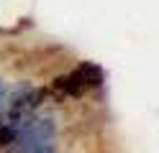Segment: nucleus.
Segmentation results:
<instances>
[{
    "mask_svg": "<svg viewBox=\"0 0 159 153\" xmlns=\"http://www.w3.org/2000/svg\"><path fill=\"white\" fill-rule=\"evenodd\" d=\"M41 100H44V89H36L31 84H26L16 92V97L8 102V125L16 128V125H21L23 120H28L36 112V107L41 105Z\"/></svg>",
    "mask_w": 159,
    "mask_h": 153,
    "instance_id": "nucleus-1",
    "label": "nucleus"
},
{
    "mask_svg": "<svg viewBox=\"0 0 159 153\" xmlns=\"http://www.w3.org/2000/svg\"><path fill=\"white\" fill-rule=\"evenodd\" d=\"M100 79H103L100 66L82 64V66H77L72 74L59 77V79H57V87L64 89V92H69V95H80V92H85V89H90V87H95V84H100Z\"/></svg>",
    "mask_w": 159,
    "mask_h": 153,
    "instance_id": "nucleus-2",
    "label": "nucleus"
},
{
    "mask_svg": "<svg viewBox=\"0 0 159 153\" xmlns=\"http://www.w3.org/2000/svg\"><path fill=\"white\" fill-rule=\"evenodd\" d=\"M54 133H57V128L49 117H28L21 125H16L13 143H18V146L21 143H52Z\"/></svg>",
    "mask_w": 159,
    "mask_h": 153,
    "instance_id": "nucleus-3",
    "label": "nucleus"
},
{
    "mask_svg": "<svg viewBox=\"0 0 159 153\" xmlns=\"http://www.w3.org/2000/svg\"><path fill=\"white\" fill-rule=\"evenodd\" d=\"M13 153H54L52 143H21Z\"/></svg>",
    "mask_w": 159,
    "mask_h": 153,
    "instance_id": "nucleus-4",
    "label": "nucleus"
},
{
    "mask_svg": "<svg viewBox=\"0 0 159 153\" xmlns=\"http://www.w3.org/2000/svg\"><path fill=\"white\" fill-rule=\"evenodd\" d=\"M13 138H16V128H11V125L0 128V148L8 146V143H13Z\"/></svg>",
    "mask_w": 159,
    "mask_h": 153,
    "instance_id": "nucleus-5",
    "label": "nucleus"
},
{
    "mask_svg": "<svg viewBox=\"0 0 159 153\" xmlns=\"http://www.w3.org/2000/svg\"><path fill=\"white\" fill-rule=\"evenodd\" d=\"M5 100H8V87L0 79V122H3V110H5Z\"/></svg>",
    "mask_w": 159,
    "mask_h": 153,
    "instance_id": "nucleus-6",
    "label": "nucleus"
}]
</instances>
